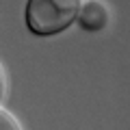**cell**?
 I'll use <instances>...</instances> for the list:
<instances>
[{
  "mask_svg": "<svg viewBox=\"0 0 130 130\" xmlns=\"http://www.w3.org/2000/svg\"><path fill=\"white\" fill-rule=\"evenodd\" d=\"M0 130H24L22 121L5 106H0Z\"/></svg>",
  "mask_w": 130,
  "mask_h": 130,
  "instance_id": "cell-3",
  "label": "cell"
},
{
  "mask_svg": "<svg viewBox=\"0 0 130 130\" xmlns=\"http://www.w3.org/2000/svg\"><path fill=\"white\" fill-rule=\"evenodd\" d=\"M5 91H7V76H5L2 65H0V100H2V95H5Z\"/></svg>",
  "mask_w": 130,
  "mask_h": 130,
  "instance_id": "cell-4",
  "label": "cell"
},
{
  "mask_svg": "<svg viewBox=\"0 0 130 130\" xmlns=\"http://www.w3.org/2000/svg\"><path fill=\"white\" fill-rule=\"evenodd\" d=\"M80 5L83 0H28L26 24L35 35H56L76 22Z\"/></svg>",
  "mask_w": 130,
  "mask_h": 130,
  "instance_id": "cell-1",
  "label": "cell"
},
{
  "mask_svg": "<svg viewBox=\"0 0 130 130\" xmlns=\"http://www.w3.org/2000/svg\"><path fill=\"white\" fill-rule=\"evenodd\" d=\"M76 20L80 22V28H85L89 32H98L108 26L111 13H108V7L102 0H87V2L80 5Z\"/></svg>",
  "mask_w": 130,
  "mask_h": 130,
  "instance_id": "cell-2",
  "label": "cell"
}]
</instances>
